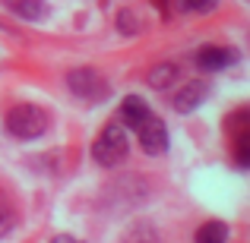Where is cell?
<instances>
[{
    "label": "cell",
    "mask_w": 250,
    "mask_h": 243,
    "mask_svg": "<svg viewBox=\"0 0 250 243\" xmlns=\"http://www.w3.org/2000/svg\"><path fill=\"white\" fill-rule=\"evenodd\" d=\"M130 152V142H127V130L121 123H108L102 130V136L95 139L92 146V158H95L102 168H117Z\"/></svg>",
    "instance_id": "6da1fadb"
},
{
    "label": "cell",
    "mask_w": 250,
    "mask_h": 243,
    "mask_svg": "<svg viewBox=\"0 0 250 243\" xmlns=\"http://www.w3.org/2000/svg\"><path fill=\"white\" fill-rule=\"evenodd\" d=\"M6 130L16 139H38L48 130V114L38 104H16L6 114Z\"/></svg>",
    "instance_id": "7a4b0ae2"
},
{
    "label": "cell",
    "mask_w": 250,
    "mask_h": 243,
    "mask_svg": "<svg viewBox=\"0 0 250 243\" xmlns=\"http://www.w3.org/2000/svg\"><path fill=\"white\" fill-rule=\"evenodd\" d=\"M67 85L73 95L85 98V101H102L104 95H108V82L102 79V76L95 73V70H73V73L67 76Z\"/></svg>",
    "instance_id": "3957f363"
},
{
    "label": "cell",
    "mask_w": 250,
    "mask_h": 243,
    "mask_svg": "<svg viewBox=\"0 0 250 243\" xmlns=\"http://www.w3.org/2000/svg\"><path fill=\"white\" fill-rule=\"evenodd\" d=\"M136 133H140V142H143V149H146L149 155H162L168 149V130H165V123H162L159 117H149Z\"/></svg>",
    "instance_id": "277c9868"
},
{
    "label": "cell",
    "mask_w": 250,
    "mask_h": 243,
    "mask_svg": "<svg viewBox=\"0 0 250 243\" xmlns=\"http://www.w3.org/2000/svg\"><path fill=\"white\" fill-rule=\"evenodd\" d=\"M206 95H209L206 82H187L174 98H171V108H174L177 114H190V111H196L203 101H206Z\"/></svg>",
    "instance_id": "5b68a950"
},
{
    "label": "cell",
    "mask_w": 250,
    "mask_h": 243,
    "mask_svg": "<svg viewBox=\"0 0 250 243\" xmlns=\"http://www.w3.org/2000/svg\"><path fill=\"white\" fill-rule=\"evenodd\" d=\"M234 60H238V54H234L231 48H219V44H206V48H200V54H196V67L200 70H225V67H231Z\"/></svg>",
    "instance_id": "8992f818"
},
{
    "label": "cell",
    "mask_w": 250,
    "mask_h": 243,
    "mask_svg": "<svg viewBox=\"0 0 250 243\" xmlns=\"http://www.w3.org/2000/svg\"><path fill=\"white\" fill-rule=\"evenodd\" d=\"M149 117H152V111H149V104L143 98H136V95L124 98V104H121V120H124L121 127L124 130H140Z\"/></svg>",
    "instance_id": "52a82bcc"
},
{
    "label": "cell",
    "mask_w": 250,
    "mask_h": 243,
    "mask_svg": "<svg viewBox=\"0 0 250 243\" xmlns=\"http://www.w3.org/2000/svg\"><path fill=\"white\" fill-rule=\"evenodd\" d=\"M174 79H177V67L174 63H159V67H152L149 70V76H146V82L152 85V89H171L174 85Z\"/></svg>",
    "instance_id": "ba28073f"
},
{
    "label": "cell",
    "mask_w": 250,
    "mask_h": 243,
    "mask_svg": "<svg viewBox=\"0 0 250 243\" xmlns=\"http://www.w3.org/2000/svg\"><path fill=\"white\" fill-rule=\"evenodd\" d=\"M225 240H228V227L222 221H206L193 237V243H225Z\"/></svg>",
    "instance_id": "9c48e42d"
},
{
    "label": "cell",
    "mask_w": 250,
    "mask_h": 243,
    "mask_svg": "<svg viewBox=\"0 0 250 243\" xmlns=\"http://www.w3.org/2000/svg\"><path fill=\"white\" fill-rule=\"evenodd\" d=\"M10 6H13V13H16V16L32 19V22L44 16V3H42V0H10Z\"/></svg>",
    "instance_id": "30bf717a"
},
{
    "label": "cell",
    "mask_w": 250,
    "mask_h": 243,
    "mask_svg": "<svg viewBox=\"0 0 250 243\" xmlns=\"http://www.w3.org/2000/svg\"><path fill=\"white\" fill-rule=\"evenodd\" d=\"M13 221H16V208H13V202L0 193V237H3V234H10Z\"/></svg>",
    "instance_id": "8fae6325"
},
{
    "label": "cell",
    "mask_w": 250,
    "mask_h": 243,
    "mask_svg": "<svg viewBox=\"0 0 250 243\" xmlns=\"http://www.w3.org/2000/svg\"><path fill=\"white\" fill-rule=\"evenodd\" d=\"M184 10H193V13H209L219 6V0H181Z\"/></svg>",
    "instance_id": "7c38bea8"
},
{
    "label": "cell",
    "mask_w": 250,
    "mask_h": 243,
    "mask_svg": "<svg viewBox=\"0 0 250 243\" xmlns=\"http://www.w3.org/2000/svg\"><path fill=\"white\" fill-rule=\"evenodd\" d=\"M51 243H83V240H80V237H73V234H57V237L51 240Z\"/></svg>",
    "instance_id": "4fadbf2b"
}]
</instances>
